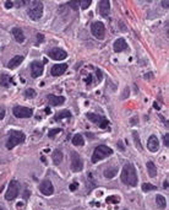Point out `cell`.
I'll return each mask as SVG.
<instances>
[{
  "label": "cell",
  "mask_w": 169,
  "mask_h": 210,
  "mask_svg": "<svg viewBox=\"0 0 169 210\" xmlns=\"http://www.w3.org/2000/svg\"><path fill=\"white\" fill-rule=\"evenodd\" d=\"M156 186L153 184H149V183H143L142 184V190L143 192H149V190H156Z\"/></svg>",
  "instance_id": "obj_27"
},
{
  "label": "cell",
  "mask_w": 169,
  "mask_h": 210,
  "mask_svg": "<svg viewBox=\"0 0 169 210\" xmlns=\"http://www.w3.org/2000/svg\"><path fill=\"white\" fill-rule=\"evenodd\" d=\"M30 68H31V75H32V78H39V76L43 74V70H44V68H43V63L42 62H32L31 63V65H30Z\"/></svg>",
  "instance_id": "obj_10"
},
{
  "label": "cell",
  "mask_w": 169,
  "mask_h": 210,
  "mask_svg": "<svg viewBox=\"0 0 169 210\" xmlns=\"http://www.w3.org/2000/svg\"><path fill=\"white\" fill-rule=\"evenodd\" d=\"M113 154V149H110L109 146L107 145H99L93 151V155H92V162L96 163L98 161H101L102 159H105L107 156L111 155Z\"/></svg>",
  "instance_id": "obj_3"
},
{
  "label": "cell",
  "mask_w": 169,
  "mask_h": 210,
  "mask_svg": "<svg viewBox=\"0 0 169 210\" xmlns=\"http://www.w3.org/2000/svg\"><path fill=\"white\" fill-rule=\"evenodd\" d=\"M22 62H23V57L22 55H16V57H14V58L8 63V68L9 69H14V68L20 65Z\"/></svg>",
  "instance_id": "obj_19"
},
{
  "label": "cell",
  "mask_w": 169,
  "mask_h": 210,
  "mask_svg": "<svg viewBox=\"0 0 169 210\" xmlns=\"http://www.w3.org/2000/svg\"><path fill=\"white\" fill-rule=\"evenodd\" d=\"M79 4H80V2H70L67 5L69 6H71L74 10H77V8H79Z\"/></svg>",
  "instance_id": "obj_33"
},
{
  "label": "cell",
  "mask_w": 169,
  "mask_h": 210,
  "mask_svg": "<svg viewBox=\"0 0 169 210\" xmlns=\"http://www.w3.org/2000/svg\"><path fill=\"white\" fill-rule=\"evenodd\" d=\"M10 84H11V79H10L9 75H6V74L0 75V85H2L3 87H9Z\"/></svg>",
  "instance_id": "obj_24"
},
{
  "label": "cell",
  "mask_w": 169,
  "mask_h": 210,
  "mask_svg": "<svg viewBox=\"0 0 169 210\" xmlns=\"http://www.w3.org/2000/svg\"><path fill=\"white\" fill-rule=\"evenodd\" d=\"M48 55L54 60H63L67 57V53L61 48H54L48 52Z\"/></svg>",
  "instance_id": "obj_11"
},
{
  "label": "cell",
  "mask_w": 169,
  "mask_h": 210,
  "mask_svg": "<svg viewBox=\"0 0 169 210\" xmlns=\"http://www.w3.org/2000/svg\"><path fill=\"white\" fill-rule=\"evenodd\" d=\"M133 135H134V138H135V141H136V144H137L139 150H140V151H142V146H141V144H140V138H139L137 131H134V133H133Z\"/></svg>",
  "instance_id": "obj_30"
},
{
  "label": "cell",
  "mask_w": 169,
  "mask_h": 210,
  "mask_svg": "<svg viewBox=\"0 0 169 210\" xmlns=\"http://www.w3.org/2000/svg\"><path fill=\"white\" fill-rule=\"evenodd\" d=\"M91 0H82V2H80V5H81V8L85 10V9H87L89 5H91Z\"/></svg>",
  "instance_id": "obj_31"
},
{
  "label": "cell",
  "mask_w": 169,
  "mask_h": 210,
  "mask_svg": "<svg viewBox=\"0 0 169 210\" xmlns=\"http://www.w3.org/2000/svg\"><path fill=\"white\" fill-rule=\"evenodd\" d=\"M67 70V64H55L52 66L50 74L53 76H60Z\"/></svg>",
  "instance_id": "obj_14"
},
{
  "label": "cell",
  "mask_w": 169,
  "mask_h": 210,
  "mask_svg": "<svg viewBox=\"0 0 169 210\" xmlns=\"http://www.w3.org/2000/svg\"><path fill=\"white\" fill-rule=\"evenodd\" d=\"M121 181L123 183L130 186V187H136L139 178H137V172H136V168L134 165L131 163H126L123 168V172H121Z\"/></svg>",
  "instance_id": "obj_1"
},
{
  "label": "cell",
  "mask_w": 169,
  "mask_h": 210,
  "mask_svg": "<svg viewBox=\"0 0 169 210\" xmlns=\"http://www.w3.org/2000/svg\"><path fill=\"white\" fill-rule=\"evenodd\" d=\"M43 41H44V36L41 34V33L37 34V42H38V43H42Z\"/></svg>",
  "instance_id": "obj_35"
},
{
  "label": "cell",
  "mask_w": 169,
  "mask_h": 210,
  "mask_svg": "<svg viewBox=\"0 0 169 210\" xmlns=\"http://www.w3.org/2000/svg\"><path fill=\"white\" fill-rule=\"evenodd\" d=\"M45 113L49 114V113H50V109H49V108H45Z\"/></svg>",
  "instance_id": "obj_47"
},
{
  "label": "cell",
  "mask_w": 169,
  "mask_h": 210,
  "mask_svg": "<svg viewBox=\"0 0 169 210\" xmlns=\"http://www.w3.org/2000/svg\"><path fill=\"white\" fill-rule=\"evenodd\" d=\"M147 171H148L149 177L155 178L157 176V168H156V166H155V163L152 161H148L147 162Z\"/></svg>",
  "instance_id": "obj_22"
},
{
  "label": "cell",
  "mask_w": 169,
  "mask_h": 210,
  "mask_svg": "<svg viewBox=\"0 0 169 210\" xmlns=\"http://www.w3.org/2000/svg\"><path fill=\"white\" fill-rule=\"evenodd\" d=\"M60 131H61V129H60V128H55V129H50V130H49V133H48V137H49V138H53L54 135H56V134H59Z\"/></svg>",
  "instance_id": "obj_29"
},
{
  "label": "cell",
  "mask_w": 169,
  "mask_h": 210,
  "mask_svg": "<svg viewBox=\"0 0 169 210\" xmlns=\"http://www.w3.org/2000/svg\"><path fill=\"white\" fill-rule=\"evenodd\" d=\"M91 80H92V75H88V76H87V79H86V84L89 85V84H91Z\"/></svg>",
  "instance_id": "obj_38"
},
{
  "label": "cell",
  "mask_w": 169,
  "mask_h": 210,
  "mask_svg": "<svg viewBox=\"0 0 169 210\" xmlns=\"http://www.w3.org/2000/svg\"><path fill=\"white\" fill-rule=\"evenodd\" d=\"M77 188H79V183H77V182H75V183L70 184V190H71V192H74V190H76Z\"/></svg>",
  "instance_id": "obj_34"
},
{
  "label": "cell",
  "mask_w": 169,
  "mask_h": 210,
  "mask_svg": "<svg viewBox=\"0 0 169 210\" xmlns=\"http://www.w3.org/2000/svg\"><path fill=\"white\" fill-rule=\"evenodd\" d=\"M48 102L50 106H61L65 102V97L63 96H55V95H48Z\"/></svg>",
  "instance_id": "obj_16"
},
{
  "label": "cell",
  "mask_w": 169,
  "mask_h": 210,
  "mask_svg": "<svg viewBox=\"0 0 169 210\" xmlns=\"http://www.w3.org/2000/svg\"><path fill=\"white\" fill-rule=\"evenodd\" d=\"M91 32L98 40H103L105 36V27L102 22H93L91 25Z\"/></svg>",
  "instance_id": "obj_9"
},
{
  "label": "cell",
  "mask_w": 169,
  "mask_h": 210,
  "mask_svg": "<svg viewBox=\"0 0 169 210\" xmlns=\"http://www.w3.org/2000/svg\"><path fill=\"white\" fill-rule=\"evenodd\" d=\"M164 188H165V189H168V179H165V181H164Z\"/></svg>",
  "instance_id": "obj_44"
},
{
  "label": "cell",
  "mask_w": 169,
  "mask_h": 210,
  "mask_svg": "<svg viewBox=\"0 0 169 210\" xmlns=\"http://www.w3.org/2000/svg\"><path fill=\"white\" fill-rule=\"evenodd\" d=\"M96 73H97V75H98V79L101 80V79H102V73H101V70H98V69H97V70H96Z\"/></svg>",
  "instance_id": "obj_42"
},
{
  "label": "cell",
  "mask_w": 169,
  "mask_h": 210,
  "mask_svg": "<svg viewBox=\"0 0 169 210\" xmlns=\"http://www.w3.org/2000/svg\"><path fill=\"white\" fill-rule=\"evenodd\" d=\"M87 118L92 122V123H95L97 124L99 128L102 129H107L108 125H109V121L103 117V116H99V114H95V113H87Z\"/></svg>",
  "instance_id": "obj_7"
},
{
  "label": "cell",
  "mask_w": 169,
  "mask_h": 210,
  "mask_svg": "<svg viewBox=\"0 0 169 210\" xmlns=\"http://www.w3.org/2000/svg\"><path fill=\"white\" fill-rule=\"evenodd\" d=\"M18 192H20V184H18V182H16L15 179H12L9 183L8 190H6V193H5V199L9 200V202L14 200L15 198H17Z\"/></svg>",
  "instance_id": "obj_5"
},
{
  "label": "cell",
  "mask_w": 169,
  "mask_h": 210,
  "mask_svg": "<svg viewBox=\"0 0 169 210\" xmlns=\"http://www.w3.org/2000/svg\"><path fill=\"white\" fill-rule=\"evenodd\" d=\"M25 96L28 97V99H33V97H36V90H33V89H28V90H26Z\"/></svg>",
  "instance_id": "obj_28"
},
{
  "label": "cell",
  "mask_w": 169,
  "mask_h": 210,
  "mask_svg": "<svg viewBox=\"0 0 169 210\" xmlns=\"http://www.w3.org/2000/svg\"><path fill=\"white\" fill-rule=\"evenodd\" d=\"M109 10H110V3L108 0H103V2L99 3V12L102 16L107 17L109 15Z\"/></svg>",
  "instance_id": "obj_18"
},
{
  "label": "cell",
  "mask_w": 169,
  "mask_h": 210,
  "mask_svg": "<svg viewBox=\"0 0 169 210\" xmlns=\"http://www.w3.org/2000/svg\"><path fill=\"white\" fill-rule=\"evenodd\" d=\"M4 116H5V109L0 108V121H2V119L4 118Z\"/></svg>",
  "instance_id": "obj_37"
},
{
  "label": "cell",
  "mask_w": 169,
  "mask_h": 210,
  "mask_svg": "<svg viewBox=\"0 0 169 210\" xmlns=\"http://www.w3.org/2000/svg\"><path fill=\"white\" fill-rule=\"evenodd\" d=\"M117 173H118V168H117L115 166H114V167H108V168L104 170V177L108 178V179L113 178Z\"/></svg>",
  "instance_id": "obj_20"
},
{
  "label": "cell",
  "mask_w": 169,
  "mask_h": 210,
  "mask_svg": "<svg viewBox=\"0 0 169 210\" xmlns=\"http://www.w3.org/2000/svg\"><path fill=\"white\" fill-rule=\"evenodd\" d=\"M39 190H41V193L44 194V195H52L54 193V186L49 179H44L39 184Z\"/></svg>",
  "instance_id": "obj_12"
},
{
  "label": "cell",
  "mask_w": 169,
  "mask_h": 210,
  "mask_svg": "<svg viewBox=\"0 0 169 210\" xmlns=\"http://www.w3.org/2000/svg\"><path fill=\"white\" fill-rule=\"evenodd\" d=\"M71 141H72V144L75 146H82V145H85V139H83V137L81 134H75L72 137V140Z\"/></svg>",
  "instance_id": "obj_23"
},
{
  "label": "cell",
  "mask_w": 169,
  "mask_h": 210,
  "mask_svg": "<svg viewBox=\"0 0 169 210\" xmlns=\"http://www.w3.org/2000/svg\"><path fill=\"white\" fill-rule=\"evenodd\" d=\"M14 6V3L12 2H8V3H5V8L6 9H11Z\"/></svg>",
  "instance_id": "obj_36"
},
{
  "label": "cell",
  "mask_w": 169,
  "mask_h": 210,
  "mask_svg": "<svg viewBox=\"0 0 169 210\" xmlns=\"http://www.w3.org/2000/svg\"><path fill=\"white\" fill-rule=\"evenodd\" d=\"M71 156V170L74 172H80L83 168V160L81 159V156L77 154L76 151H71L70 152Z\"/></svg>",
  "instance_id": "obj_6"
},
{
  "label": "cell",
  "mask_w": 169,
  "mask_h": 210,
  "mask_svg": "<svg viewBox=\"0 0 169 210\" xmlns=\"http://www.w3.org/2000/svg\"><path fill=\"white\" fill-rule=\"evenodd\" d=\"M153 106H155V107H156V108H157V109H159V106H158V105H157V103H156V102H155V103H153Z\"/></svg>",
  "instance_id": "obj_46"
},
{
  "label": "cell",
  "mask_w": 169,
  "mask_h": 210,
  "mask_svg": "<svg viewBox=\"0 0 169 210\" xmlns=\"http://www.w3.org/2000/svg\"><path fill=\"white\" fill-rule=\"evenodd\" d=\"M124 210H126V209H124Z\"/></svg>",
  "instance_id": "obj_48"
},
{
  "label": "cell",
  "mask_w": 169,
  "mask_h": 210,
  "mask_svg": "<svg viewBox=\"0 0 169 210\" xmlns=\"http://www.w3.org/2000/svg\"><path fill=\"white\" fill-rule=\"evenodd\" d=\"M156 203H157V206H158V208H161V209H164V208H165V205H167L165 198H164L163 195H161V194H158V195L156 197Z\"/></svg>",
  "instance_id": "obj_25"
},
{
  "label": "cell",
  "mask_w": 169,
  "mask_h": 210,
  "mask_svg": "<svg viewBox=\"0 0 169 210\" xmlns=\"http://www.w3.org/2000/svg\"><path fill=\"white\" fill-rule=\"evenodd\" d=\"M147 149L151 151V152H156L158 151L159 149V141L157 139L156 135H151L148 138V141H147Z\"/></svg>",
  "instance_id": "obj_13"
},
{
  "label": "cell",
  "mask_w": 169,
  "mask_h": 210,
  "mask_svg": "<svg viewBox=\"0 0 169 210\" xmlns=\"http://www.w3.org/2000/svg\"><path fill=\"white\" fill-rule=\"evenodd\" d=\"M113 48H114V52L120 53V52H124V50L127 49V43H126V41L124 40V38H118V40L114 42Z\"/></svg>",
  "instance_id": "obj_15"
},
{
  "label": "cell",
  "mask_w": 169,
  "mask_h": 210,
  "mask_svg": "<svg viewBox=\"0 0 169 210\" xmlns=\"http://www.w3.org/2000/svg\"><path fill=\"white\" fill-rule=\"evenodd\" d=\"M151 76H153V75H152V74H147V75H145V78L148 79V78H151Z\"/></svg>",
  "instance_id": "obj_45"
},
{
  "label": "cell",
  "mask_w": 169,
  "mask_h": 210,
  "mask_svg": "<svg viewBox=\"0 0 169 210\" xmlns=\"http://www.w3.org/2000/svg\"><path fill=\"white\" fill-rule=\"evenodd\" d=\"M168 5H169V3H168V0H165V2H162V6H163V8L168 9Z\"/></svg>",
  "instance_id": "obj_41"
},
{
  "label": "cell",
  "mask_w": 169,
  "mask_h": 210,
  "mask_svg": "<svg viewBox=\"0 0 169 210\" xmlns=\"http://www.w3.org/2000/svg\"><path fill=\"white\" fill-rule=\"evenodd\" d=\"M118 146L120 147V150H121V151L124 150V146H123V143H121V141H119V143H118Z\"/></svg>",
  "instance_id": "obj_43"
},
{
  "label": "cell",
  "mask_w": 169,
  "mask_h": 210,
  "mask_svg": "<svg viewBox=\"0 0 169 210\" xmlns=\"http://www.w3.org/2000/svg\"><path fill=\"white\" fill-rule=\"evenodd\" d=\"M30 6H28V16L32 18L33 21H37L39 20L43 15V4L41 2H31L28 3Z\"/></svg>",
  "instance_id": "obj_4"
},
{
  "label": "cell",
  "mask_w": 169,
  "mask_h": 210,
  "mask_svg": "<svg viewBox=\"0 0 169 210\" xmlns=\"http://www.w3.org/2000/svg\"><path fill=\"white\" fill-rule=\"evenodd\" d=\"M12 114L16 118H30L32 117V109L27 108V107H22V106H16L12 109Z\"/></svg>",
  "instance_id": "obj_8"
},
{
  "label": "cell",
  "mask_w": 169,
  "mask_h": 210,
  "mask_svg": "<svg viewBox=\"0 0 169 210\" xmlns=\"http://www.w3.org/2000/svg\"><path fill=\"white\" fill-rule=\"evenodd\" d=\"M107 203H119V198L118 197H108Z\"/></svg>",
  "instance_id": "obj_32"
},
{
  "label": "cell",
  "mask_w": 169,
  "mask_h": 210,
  "mask_svg": "<svg viewBox=\"0 0 169 210\" xmlns=\"http://www.w3.org/2000/svg\"><path fill=\"white\" fill-rule=\"evenodd\" d=\"M63 159H64V155H63V152H61L60 150H55V151L53 152V162H54L55 165L61 163Z\"/></svg>",
  "instance_id": "obj_21"
},
{
  "label": "cell",
  "mask_w": 169,
  "mask_h": 210,
  "mask_svg": "<svg viewBox=\"0 0 169 210\" xmlns=\"http://www.w3.org/2000/svg\"><path fill=\"white\" fill-rule=\"evenodd\" d=\"M30 194H31V193H30V190H25V193H23V198H25V199H27V198L30 197Z\"/></svg>",
  "instance_id": "obj_39"
},
{
  "label": "cell",
  "mask_w": 169,
  "mask_h": 210,
  "mask_svg": "<svg viewBox=\"0 0 169 210\" xmlns=\"http://www.w3.org/2000/svg\"><path fill=\"white\" fill-rule=\"evenodd\" d=\"M70 117H71V113L69 111H63L55 116V121H61L64 118H70Z\"/></svg>",
  "instance_id": "obj_26"
},
{
  "label": "cell",
  "mask_w": 169,
  "mask_h": 210,
  "mask_svg": "<svg viewBox=\"0 0 169 210\" xmlns=\"http://www.w3.org/2000/svg\"><path fill=\"white\" fill-rule=\"evenodd\" d=\"M25 140H26L25 133L18 131V130H10L9 138H8V141H6V149L11 150V149H14L16 145L22 144Z\"/></svg>",
  "instance_id": "obj_2"
},
{
  "label": "cell",
  "mask_w": 169,
  "mask_h": 210,
  "mask_svg": "<svg viewBox=\"0 0 169 210\" xmlns=\"http://www.w3.org/2000/svg\"><path fill=\"white\" fill-rule=\"evenodd\" d=\"M12 36H14V38L16 40L17 43H23L25 42V33L21 28L14 27L12 28Z\"/></svg>",
  "instance_id": "obj_17"
},
{
  "label": "cell",
  "mask_w": 169,
  "mask_h": 210,
  "mask_svg": "<svg viewBox=\"0 0 169 210\" xmlns=\"http://www.w3.org/2000/svg\"><path fill=\"white\" fill-rule=\"evenodd\" d=\"M168 138H169V135H168V134H165V135H164V144H165V146H168V145H169V143H168Z\"/></svg>",
  "instance_id": "obj_40"
}]
</instances>
